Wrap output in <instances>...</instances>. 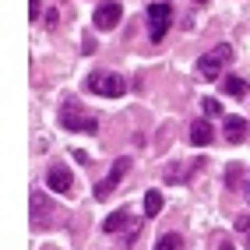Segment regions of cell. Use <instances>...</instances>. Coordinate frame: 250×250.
Wrapping results in <instances>:
<instances>
[{"label":"cell","instance_id":"20","mask_svg":"<svg viewBox=\"0 0 250 250\" xmlns=\"http://www.w3.org/2000/svg\"><path fill=\"white\" fill-rule=\"evenodd\" d=\"M194 4H208V0H194Z\"/></svg>","mask_w":250,"mask_h":250},{"label":"cell","instance_id":"6","mask_svg":"<svg viewBox=\"0 0 250 250\" xmlns=\"http://www.w3.org/2000/svg\"><path fill=\"white\" fill-rule=\"evenodd\" d=\"M60 124L67 127V130H85V134H95L99 130V124H95V116H81L74 106H67L60 113Z\"/></svg>","mask_w":250,"mask_h":250},{"label":"cell","instance_id":"10","mask_svg":"<svg viewBox=\"0 0 250 250\" xmlns=\"http://www.w3.org/2000/svg\"><path fill=\"white\" fill-rule=\"evenodd\" d=\"M197 166H201V162H176V166H169V169H166V180H169V183H183V180L194 176Z\"/></svg>","mask_w":250,"mask_h":250},{"label":"cell","instance_id":"13","mask_svg":"<svg viewBox=\"0 0 250 250\" xmlns=\"http://www.w3.org/2000/svg\"><path fill=\"white\" fill-rule=\"evenodd\" d=\"M159 211H162V194L159 190H148L145 194V215H148V219H155Z\"/></svg>","mask_w":250,"mask_h":250},{"label":"cell","instance_id":"2","mask_svg":"<svg viewBox=\"0 0 250 250\" xmlns=\"http://www.w3.org/2000/svg\"><path fill=\"white\" fill-rule=\"evenodd\" d=\"M88 92H95V95H106V99H116V95H124L127 92V81L120 78V74H106V71H95V74H88Z\"/></svg>","mask_w":250,"mask_h":250},{"label":"cell","instance_id":"4","mask_svg":"<svg viewBox=\"0 0 250 250\" xmlns=\"http://www.w3.org/2000/svg\"><path fill=\"white\" fill-rule=\"evenodd\" d=\"M127 169H130V159H116V162H113V169L106 173V180H99V183H95V197H99V201L113 194V187L127 176Z\"/></svg>","mask_w":250,"mask_h":250},{"label":"cell","instance_id":"11","mask_svg":"<svg viewBox=\"0 0 250 250\" xmlns=\"http://www.w3.org/2000/svg\"><path fill=\"white\" fill-rule=\"evenodd\" d=\"M215 138H211V124L208 120H194V127H190V145H197V148H205V145H211Z\"/></svg>","mask_w":250,"mask_h":250},{"label":"cell","instance_id":"8","mask_svg":"<svg viewBox=\"0 0 250 250\" xmlns=\"http://www.w3.org/2000/svg\"><path fill=\"white\" fill-rule=\"evenodd\" d=\"M46 183H49V190H53V194H67V190L74 187V176H71L67 166H49Z\"/></svg>","mask_w":250,"mask_h":250},{"label":"cell","instance_id":"18","mask_svg":"<svg viewBox=\"0 0 250 250\" xmlns=\"http://www.w3.org/2000/svg\"><path fill=\"white\" fill-rule=\"evenodd\" d=\"M236 229H240V232H250V219H247V215H240V219H236Z\"/></svg>","mask_w":250,"mask_h":250},{"label":"cell","instance_id":"3","mask_svg":"<svg viewBox=\"0 0 250 250\" xmlns=\"http://www.w3.org/2000/svg\"><path fill=\"white\" fill-rule=\"evenodd\" d=\"M169 25H173V7L169 4H152L148 7V39L152 42H162L166 39V32H169Z\"/></svg>","mask_w":250,"mask_h":250},{"label":"cell","instance_id":"5","mask_svg":"<svg viewBox=\"0 0 250 250\" xmlns=\"http://www.w3.org/2000/svg\"><path fill=\"white\" fill-rule=\"evenodd\" d=\"M120 4H116V0H103V4L95 7V18H92V25L95 28H103V32H109V28H116L120 25Z\"/></svg>","mask_w":250,"mask_h":250},{"label":"cell","instance_id":"12","mask_svg":"<svg viewBox=\"0 0 250 250\" xmlns=\"http://www.w3.org/2000/svg\"><path fill=\"white\" fill-rule=\"evenodd\" d=\"M219 85H222V92H226V95H236V99H240V95H247V81H243V78H236V74H226Z\"/></svg>","mask_w":250,"mask_h":250},{"label":"cell","instance_id":"1","mask_svg":"<svg viewBox=\"0 0 250 250\" xmlns=\"http://www.w3.org/2000/svg\"><path fill=\"white\" fill-rule=\"evenodd\" d=\"M232 60V46H215L211 53L201 57V63H197V74H201L205 81H222V71H226V63Z\"/></svg>","mask_w":250,"mask_h":250},{"label":"cell","instance_id":"16","mask_svg":"<svg viewBox=\"0 0 250 250\" xmlns=\"http://www.w3.org/2000/svg\"><path fill=\"white\" fill-rule=\"evenodd\" d=\"M201 109H205V116H219V113H222L215 99H205V103H201Z\"/></svg>","mask_w":250,"mask_h":250},{"label":"cell","instance_id":"19","mask_svg":"<svg viewBox=\"0 0 250 250\" xmlns=\"http://www.w3.org/2000/svg\"><path fill=\"white\" fill-rule=\"evenodd\" d=\"M219 250H236V247H232V243H222V247H219Z\"/></svg>","mask_w":250,"mask_h":250},{"label":"cell","instance_id":"14","mask_svg":"<svg viewBox=\"0 0 250 250\" xmlns=\"http://www.w3.org/2000/svg\"><path fill=\"white\" fill-rule=\"evenodd\" d=\"M127 219H130V215H127L124 208H120V211H113V215H109V219L103 222V229H106V232H120V229L127 226Z\"/></svg>","mask_w":250,"mask_h":250},{"label":"cell","instance_id":"9","mask_svg":"<svg viewBox=\"0 0 250 250\" xmlns=\"http://www.w3.org/2000/svg\"><path fill=\"white\" fill-rule=\"evenodd\" d=\"M226 138H229V145H240V141H247V120L243 116H226Z\"/></svg>","mask_w":250,"mask_h":250},{"label":"cell","instance_id":"7","mask_svg":"<svg viewBox=\"0 0 250 250\" xmlns=\"http://www.w3.org/2000/svg\"><path fill=\"white\" fill-rule=\"evenodd\" d=\"M49 219H53V205H49V197L32 190V222H36V229H46Z\"/></svg>","mask_w":250,"mask_h":250},{"label":"cell","instance_id":"15","mask_svg":"<svg viewBox=\"0 0 250 250\" xmlns=\"http://www.w3.org/2000/svg\"><path fill=\"white\" fill-rule=\"evenodd\" d=\"M155 250H183V236L180 232H166V236L155 243Z\"/></svg>","mask_w":250,"mask_h":250},{"label":"cell","instance_id":"17","mask_svg":"<svg viewBox=\"0 0 250 250\" xmlns=\"http://www.w3.org/2000/svg\"><path fill=\"white\" fill-rule=\"evenodd\" d=\"M39 11H42V0H28V14L32 18H39Z\"/></svg>","mask_w":250,"mask_h":250}]
</instances>
